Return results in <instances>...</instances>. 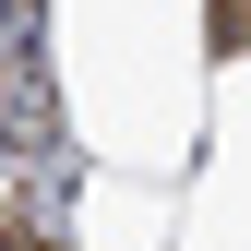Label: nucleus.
Wrapping results in <instances>:
<instances>
[{
    "label": "nucleus",
    "instance_id": "nucleus-2",
    "mask_svg": "<svg viewBox=\"0 0 251 251\" xmlns=\"http://www.w3.org/2000/svg\"><path fill=\"white\" fill-rule=\"evenodd\" d=\"M0 251H36V239H0Z\"/></svg>",
    "mask_w": 251,
    "mask_h": 251
},
{
    "label": "nucleus",
    "instance_id": "nucleus-1",
    "mask_svg": "<svg viewBox=\"0 0 251 251\" xmlns=\"http://www.w3.org/2000/svg\"><path fill=\"white\" fill-rule=\"evenodd\" d=\"M215 48H251V0H215Z\"/></svg>",
    "mask_w": 251,
    "mask_h": 251
}]
</instances>
